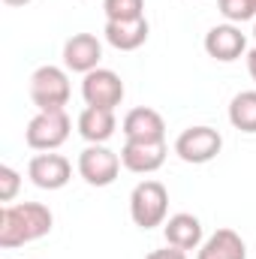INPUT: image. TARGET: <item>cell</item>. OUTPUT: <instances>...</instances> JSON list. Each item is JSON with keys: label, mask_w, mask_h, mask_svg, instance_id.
<instances>
[{"label": "cell", "mask_w": 256, "mask_h": 259, "mask_svg": "<svg viewBox=\"0 0 256 259\" xmlns=\"http://www.w3.org/2000/svg\"><path fill=\"white\" fill-rule=\"evenodd\" d=\"M55 217L42 202H18V205H3L0 211V247L12 250L30 241H39L52 232Z\"/></svg>", "instance_id": "6da1fadb"}, {"label": "cell", "mask_w": 256, "mask_h": 259, "mask_svg": "<svg viewBox=\"0 0 256 259\" xmlns=\"http://www.w3.org/2000/svg\"><path fill=\"white\" fill-rule=\"evenodd\" d=\"M166 214H169V190L160 181L148 178V181L133 187V193H130V217H133V223L139 229L163 226Z\"/></svg>", "instance_id": "7a4b0ae2"}, {"label": "cell", "mask_w": 256, "mask_h": 259, "mask_svg": "<svg viewBox=\"0 0 256 259\" xmlns=\"http://www.w3.org/2000/svg\"><path fill=\"white\" fill-rule=\"evenodd\" d=\"M30 100L39 112H64L69 103V75L55 64L39 66L30 75Z\"/></svg>", "instance_id": "3957f363"}, {"label": "cell", "mask_w": 256, "mask_h": 259, "mask_svg": "<svg viewBox=\"0 0 256 259\" xmlns=\"http://www.w3.org/2000/svg\"><path fill=\"white\" fill-rule=\"evenodd\" d=\"M121 166H124L121 163V154H115L106 145H88L78 154V175L91 187H109V184H115Z\"/></svg>", "instance_id": "277c9868"}, {"label": "cell", "mask_w": 256, "mask_h": 259, "mask_svg": "<svg viewBox=\"0 0 256 259\" xmlns=\"http://www.w3.org/2000/svg\"><path fill=\"white\" fill-rule=\"evenodd\" d=\"M69 115L66 112H39L36 118H30V124L24 130V142L33 151H58L69 139Z\"/></svg>", "instance_id": "5b68a950"}, {"label": "cell", "mask_w": 256, "mask_h": 259, "mask_svg": "<svg viewBox=\"0 0 256 259\" xmlns=\"http://www.w3.org/2000/svg\"><path fill=\"white\" fill-rule=\"evenodd\" d=\"M220 151H223V136L214 127H190L175 139V154L193 166L211 163Z\"/></svg>", "instance_id": "8992f818"}, {"label": "cell", "mask_w": 256, "mask_h": 259, "mask_svg": "<svg viewBox=\"0 0 256 259\" xmlns=\"http://www.w3.org/2000/svg\"><path fill=\"white\" fill-rule=\"evenodd\" d=\"M81 97L88 106H97V109H118L121 100H124V81L115 69H106V66H97L94 72L84 75L81 81Z\"/></svg>", "instance_id": "52a82bcc"}, {"label": "cell", "mask_w": 256, "mask_h": 259, "mask_svg": "<svg viewBox=\"0 0 256 259\" xmlns=\"http://www.w3.org/2000/svg\"><path fill=\"white\" fill-rule=\"evenodd\" d=\"M27 178L39 187V190H61L72 178V163L64 154L55 151H42L27 163Z\"/></svg>", "instance_id": "ba28073f"}, {"label": "cell", "mask_w": 256, "mask_h": 259, "mask_svg": "<svg viewBox=\"0 0 256 259\" xmlns=\"http://www.w3.org/2000/svg\"><path fill=\"white\" fill-rule=\"evenodd\" d=\"M205 52L220 64H232L247 52V36L238 24H217L205 33Z\"/></svg>", "instance_id": "9c48e42d"}, {"label": "cell", "mask_w": 256, "mask_h": 259, "mask_svg": "<svg viewBox=\"0 0 256 259\" xmlns=\"http://www.w3.org/2000/svg\"><path fill=\"white\" fill-rule=\"evenodd\" d=\"M103 61V42L94 33H72L64 42V66L72 72H94Z\"/></svg>", "instance_id": "30bf717a"}, {"label": "cell", "mask_w": 256, "mask_h": 259, "mask_svg": "<svg viewBox=\"0 0 256 259\" xmlns=\"http://www.w3.org/2000/svg\"><path fill=\"white\" fill-rule=\"evenodd\" d=\"M124 136L127 142H166V121L157 109H148V106H139L127 112L124 118Z\"/></svg>", "instance_id": "8fae6325"}, {"label": "cell", "mask_w": 256, "mask_h": 259, "mask_svg": "<svg viewBox=\"0 0 256 259\" xmlns=\"http://www.w3.org/2000/svg\"><path fill=\"white\" fill-rule=\"evenodd\" d=\"M121 163L136 175H151L166 163V142H124Z\"/></svg>", "instance_id": "7c38bea8"}, {"label": "cell", "mask_w": 256, "mask_h": 259, "mask_svg": "<svg viewBox=\"0 0 256 259\" xmlns=\"http://www.w3.org/2000/svg\"><path fill=\"white\" fill-rule=\"evenodd\" d=\"M115 130H118V121H115L112 109H97V106L81 109V115H78V136L88 145H106L115 136Z\"/></svg>", "instance_id": "4fadbf2b"}, {"label": "cell", "mask_w": 256, "mask_h": 259, "mask_svg": "<svg viewBox=\"0 0 256 259\" xmlns=\"http://www.w3.org/2000/svg\"><path fill=\"white\" fill-rule=\"evenodd\" d=\"M106 42L118 52H136L148 42L151 24L148 18H136V21H106Z\"/></svg>", "instance_id": "5bb4252c"}, {"label": "cell", "mask_w": 256, "mask_h": 259, "mask_svg": "<svg viewBox=\"0 0 256 259\" xmlns=\"http://www.w3.org/2000/svg\"><path fill=\"white\" fill-rule=\"evenodd\" d=\"M163 235H166V244L181 247V250H199L202 247V223H199V217H193L187 211L169 217L163 223Z\"/></svg>", "instance_id": "9a60e30c"}, {"label": "cell", "mask_w": 256, "mask_h": 259, "mask_svg": "<svg viewBox=\"0 0 256 259\" xmlns=\"http://www.w3.org/2000/svg\"><path fill=\"white\" fill-rule=\"evenodd\" d=\"M196 259H247V244L235 229H217L202 241Z\"/></svg>", "instance_id": "2e32d148"}, {"label": "cell", "mask_w": 256, "mask_h": 259, "mask_svg": "<svg viewBox=\"0 0 256 259\" xmlns=\"http://www.w3.org/2000/svg\"><path fill=\"white\" fill-rule=\"evenodd\" d=\"M229 124L241 133H256V91H241L232 97Z\"/></svg>", "instance_id": "e0dca14e"}, {"label": "cell", "mask_w": 256, "mask_h": 259, "mask_svg": "<svg viewBox=\"0 0 256 259\" xmlns=\"http://www.w3.org/2000/svg\"><path fill=\"white\" fill-rule=\"evenodd\" d=\"M106 21H136L145 18V0H103Z\"/></svg>", "instance_id": "ac0fdd59"}, {"label": "cell", "mask_w": 256, "mask_h": 259, "mask_svg": "<svg viewBox=\"0 0 256 259\" xmlns=\"http://www.w3.org/2000/svg\"><path fill=\"white\" fill-rule=\"evenodd\" d=\"M217 9H220V15H223L229 24H241V21L256 18V3L253 0H217Z\"/></svg>", "instance_id": "d6986e66"}, {"label": "cell", "mask_w": 256, "mask_h": 259, "mask_svg": "<svg viewBox=\"0 0 256 259\" xmlns=\"http://www.w3.org/2000/svg\"><path fill=\"white\" fill-rule=\"evenodd\" d=\"M18 187H21V178L12 166H0V202H12L18 196Z\"/></svg>", "instance_id": "ffe728a7"}, {"label": "cell", "mask_w": 256, "mask_h": 259, "mask_svg": "<svg viewBox=\"0 0 256 259\" xmlns=\"http://www.w3.org/2000/svg\"><path fill=\"white\" fill-rule=\"evenodd\" d=\"M145 259H187V250H181V247H163V250H151Z\"/></svg>", "instance_id": "44dd1931"}, {"label": "cell", "mask_w": 256, "mask_h": 259, "mask_svg": "<svg viewBox=\"0 0 256 259\" xmlns=\"http://www.w3.org/2000/svg\"><path fill=\"white\" fill-rule=\"evenodd\" d=\"M247 72H250V78L256 81V49L247 52Z\"/></svg>", "instance_id": "7402d4cb"}, {"label": "cell", "mask_w": 256, "mask_h": 259, "mask_svg": "<svg viewBox=\"0 0 256 259\" xmlns=\"http://www.w3.org/2000/svg\"><path fill=\"white\" fill-rule=\"evenodd\" d=\"M3 3H6V6H27L30 0H3Z\"/></svg>", "instance_id": "603a6c76"}, {"label": "cell", "mask_w": 256, "mask_h": 259, "mask_svg": "<svg viewBox=\"0 0 256 259\" xmlns=\"http://www.w3.org/2000/svg\"><path fill=\"white\" fill-rule=\"evenodd\" d=\"M253 39H256V24H253Z\"/></svg>", "instance_id": "cb8c5ba5"}, {"label": "cell", "mask_w": 256, "mask_h": 259, "mask_svg": "<svg viewBox=\"0 0 256 259\" xmlns=\"http://www.w3.org/2000/svg\"><path fill=\"white\" fill-rule=\"evenodd\" d=\"M253 3H256V0H253Z\"/></svg>", "instance_id": "d4e9b609"}]
</instances>
